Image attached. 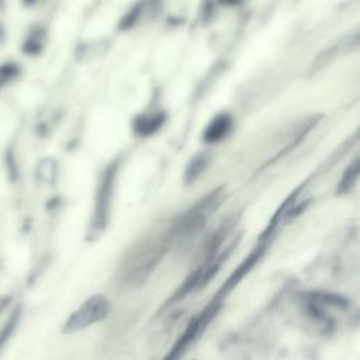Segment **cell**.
Here are the masks:
<instances>
[{"label": "cell", "mask_w": 360, "mask_h": 360, "mask_svg": "<svg viewBox=\"0 0 360 360\" xmlns=\"http://www.w3.org/2000/svg\"><path fill=\"white\" fill-rule=\"evenodd\" d=\"M46 42V31L42 25H31L21 39V52L27 56H37L42 52Z\"/></svg>", "instance_id": "7a4b0ae2"}, {"label": "cell", "mask_w": 360, "mask_h": 360, "mask_svg": "<svg viewBox=\"0 0 360 360\" xmlns=\"http://www.w3.org/2000/svg\"><path fill=\"white\" fill-rule=\"evenodd\" d=\"M6 4H7V0H0V13H3V11H4Z\"/></svg>", "instance_id": "8fae6325"}, {"label": "cell", "mask_w": 360, "mask_h": 360, "mask_svg": "<svg viewBox=\"0 0 360 360\" xmlns=\"http://www.w3.org/2000/svg\"><path fill=\"white\" fill-rule=\"evenodd\" d=\"M18 311H14L8 319L4 322V325L0 329V350L3 349V346L7 343V340L10 339V336L13 335L17 323H18Z\"/></svg>", "instance_id": "9c48e42d"}, {"label": "cell", "mask_w": 360, "mask_h": 360, "mask_svg": "<svg viewBox=\"0 0 360 360\" xmlns=\"http://www.w3.org/2000/svg\"><path fill=\"white\" fill-rule=\"evenodd\" d=\"M110 311V302L103 295H93L86 300L76 311L70 314L63 325L65 333H72L84 329L107 316Z\"/></svg>", "instance_id": "6da1fadb"}, {"label": "cell", "mask_w": 360, "mask_h": 360, "mask_svg": "<svg viewBox=\"0 0 360 360\" xmlns=\"http://www.w3.org/2000/svg\"><path fill=\"white\" fill-rule=\"evenodd\" d=\"M231 127H232V120L228 114H221V115L215 117L210 122V125L207 127V129L204 132L205 142L221 141L224 136L228 135V132L231 131Z\"/></svg>", "instance_id": "3957f363"}, {"label": "cell", "mask_w": 360, "mask_h": 360, "mask_svg": "<svg viewBox=\"0 0 360 360\" xmlns=\"http://www.w3.org/2000/svg\"><path fill=\"white\" fill-rule=\"evenodd\" d=\"M163 122V115H148L145 118H139L136 121V131L141 134H150L156 131Z\"/></svg>", "instance_id": "52a82bcc"}, {"label": "cell", "mask_w": 360, "mask_h": 360, "mask_svg": "<svg viewBox=\"0 0 360 360\" xmlns=\"http://www.w3.org/2000/svg\"><path fill=\"white\" fill-rule=\"evenodd\" d=\"M357 176H359V160L356 159L345 172L342 180H340V184H339V191L343 193V191H347L353 187V184L356 183L357 180Z\"/></svg>", "instance_id": "ba28073f"}, {"label": "cell", "mask_w": 360, "mask_h": 360, "mask_svg": "<svg viewBox=\"0 0 360 360\" xmlns=\"http://www.w3.org/2000/svg\"><path fill=\"white\" fill-rule=\"evenodd\" d=\"M22 73V68L17 60H3L0 62V94L4 93L11 84H14Z\"/></svg>", "instance_id": "277c9868"}, {"label": "cell", "mask_w": 360, "mask_h": 360, "mask_svg": "<svg viewBox=\"0 0 360 360\" xmlns=\"http://www.w3.org/2000/svg\"><path fill=\"white\" fill-rule=\"evenodd\" d=\"M208 160H210V156L207 152H201V153H197L187 165V169H186V180L187 181H193L195 180L207 167L208 165Z\"/></svg>", "instance_id": "5b68a950"}, {"label": "cell", "mask_w": 360, "mask_h": 360, "mask_svg": "<svg viewBox=\"0 0 360 360\" xmlns=\"http://www.w3.org/2000/svg\"><path fill=\"white\" fill-rule=\"evenodd\" d=\"M56 176V165L51 158H45L38 162L35 167V179L42 183H51Z\"/></svg>", "instance_id": "8992f818"}, {"label": "cell", "mask_w": 360, "mask_h": 360, "mask_svg": "<svg viewBox=\"0 0 360 360\" xmlns=\"http://www.w3.org/2000/svg\"><path fill=\"white\" fill-rule=\"evenodd\" d=\"M20 3L24 6V7H32L38 3V0H20Z\"/></svg>", "instance_id": "30bf717a"}]
</instances>
